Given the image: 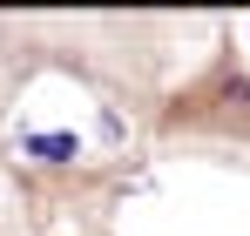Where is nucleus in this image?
Returning <instances> with one entry per match:
<instances>
[{"instance_id": "obj_1", "label": "nucleus", "mask_w": 250, "mask_h": 236, "mask_svg": "<svg viewBox=\"0 0 250 236\" xmlns=\"http://www.w3.org/2000/svg\"><path fill=\"white\" fill-rule=\"evenodd\" d=\"M27 149H34L41 162H68L75 156V135H27Z\"/></svg>"}]
</instances>
